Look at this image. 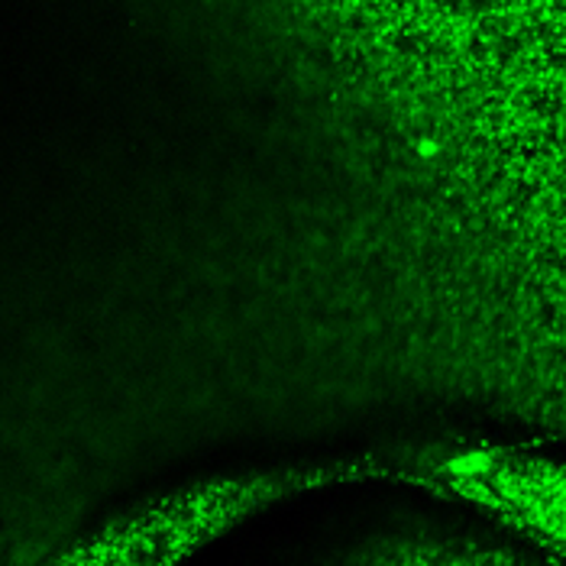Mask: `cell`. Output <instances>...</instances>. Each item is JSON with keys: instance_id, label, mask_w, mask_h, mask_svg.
<instances>
[{"instance_id": "cell-2", "label": "cell", "mask_w": 566, "mask_h": 566, "mask_svg": "<svg viewBox=\"0 0 566 566\" xmlns=\"http://www.w3.org/2000/svg\"><path fill=\"white\" fill-rule=\"evenodd\" d=\"M447 476L457 489L473 495L476 502L515 518L522 527L537 531L544 541H560V509L564 485L560 473L544 463H522L505 457H460L447 463Z\"/></svg>"}, {"instance_id": "cell-3", "label": "cell", "mask_w": 566, "mask_h": 566, "mask_svg": "<svg viewBox=\"0 0 566 566\" xmlns=\"http://www.w3.org/2000/svg\"><path fill=\"white\" fill-rule=\"evenodd\" d=\"M379 566H524L505 554L489 551H457V547H411Z\"/></svg>"}, {"instance_id": "cell-1", "label": "cell", "mask_w": 566, "mask_h": 566, "mask_svg": "<svg viewBox=\"0 0 566 566\" xmlns=\"http://www.w3.org/2000/svg\"><path fill=\"white\" fill-rule=\"evenodd\" d=\"M295 480H233L169 499L130 522L117 524L72 551L55 566H178L205 541L240 522L269 499L292 489Z\"/></svg>"}]
</instances>
